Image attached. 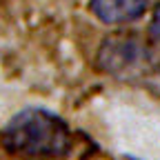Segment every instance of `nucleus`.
I'll use <instances>...</instances> for the list:
<instances>
[{"instance_id":"1","label":"nucleus","mask_w":160,"mask_h":160,"mask_svg":"<svg viewBox=\"0 0 160 160\" xmlns=\"http://www.w3.org/2000/svg\"><path fill=\"white\" fill-rule=\"evenodd\" d=\"M2 145L9 153L27 158L65 156L71 147V131L62 118L47 109H22L2 129Z\"/></svg>"},{"instance_id":"2","label":"nucleus","mask_w":160,"mask_h":160,"mask_svg":"<svg viewBox=\"0 0 160 160\" xmlns=\"http://www.w3.org/2000/svg\"><path fill=\"white\" fill-rule=\"evenodd\" d=\"M98 62L118 80L160 87V47L136 33H118L102 42Z\"/></svg>"},{"instance_id":"3","label":"nucleus","mask_w":160,"mask_h":160,"mask_svg":"<svg viewBox=\"0 0 160 160\" xmlns=\"http://www.w3.org/2000/svg\"><path fill=\"white\" fill-rule=\"evenodd\" d=\"M89 7L96 18L107 25H122L131 22L142 16L147 0H89Z\"/></svg>"},{"instance_id":"4","label":"nucleus","mask_w":160,"mask_h":160,"mask_svg":"<svg viewBox=\"0 0 160 160\" xmlns=\"http://www.w3.org/2000/svg\"><path fill=\"white\" fill-rule=\"evenodd\" d=\"M151 33H153V38H156V42H160V7L156 9L153 20H151Z\"/></svg>"}]
</instances>
